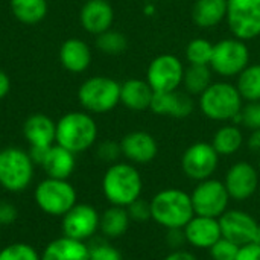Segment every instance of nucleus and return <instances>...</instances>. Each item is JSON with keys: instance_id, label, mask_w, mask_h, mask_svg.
I'll list each match as a JSON object with an SVG mask.
<instances>
[{"instance_id": "1", "label": "nucleus", "mask_w": 260, "mask_h": 260, "mask_svg": "<svg viewBox=\"0 0 260 260\" xmlns=\"http://www.w3.org/2000/svg\"><path fill=\"white\" fill-rule=\"evenodd\" d=\"M142 190L143 180L133 163H113L102 177V192L111 206L128 207L142 197Z\"/></svg>"}, {"instance_id": "2", "label": "nucleus", "mask_w": 260, "mask_h": 260, "mask_svg": "<svg viewBox=\"0 0 260 260\" xmlns=\"http://www.w3.org/2000/svg\"><path fill=\"white\" fill-rule=\"evenodd\" d=\"M151 203V219L166 230L184 229L195 216L190 193L178 187H168L154 195Z\"/></svg>"}, {"instance_id": "3", "label": "nucleus", "mask_w": 260, "mask_h": 260, "mask_svg": "<svg viewBox=\"0 0 260 260\" xmlns=\"http://www.w3.org/2000/svg\"><path fill=\"white\" fill-rule=\"evenodd\" d=\"M98 140V123L87 111H70L56 122V145L73 154L90 149Z\"/></svg>"}, {"instance_id": "4", "label": "nucleus", "mask_w": 260, "mask_h": 260, "mask_svg": "<svg viewBox=\"0 0 260 260\" xmlns=\"http://www.w3.org/2000/svg\"><path fill=\"white\" fill-rule=\"evenodd\" d=\"M244 105L236 85L230 82H213L203 94H200L201 113L215 122L236 120Z\"/></svg>"}, {"instance_id": "5", "label": "nucleus", "mask_w": 260, "mask_h": 260, "mask_svg": "<svg viewBox=\"0 0 260 260\" xmlns=\"http://www.w3.org/2000/svg\"><path fill=\"white\" fill-rule=\"evenodd\" d=\"M81 107L90 114H105L120 104V82L108 76H91L78 90Z\"/></svg>"}, {"instance_id": "6", "label": "nucleus", "mask_w": 260, "mask_h": 260, "mask_svg": "<svg viewBox=\"0 0 260 260\" xmlns=\"http://www.w3.org/2000/svg\"><path fill=\"white\" fill-rule=\"evenodd\" d=\"M34 169L35 163L27 151L17 146L0 151V186L5 190L11 193L26 190L34 180Z\"/></svg>"}, {"instance_id": "7", "label": "nucleus", "mask_w": 260, "mask_h": 260, "mask_svg": "<svg viewBox=\"0 0 260 260\" xmlns=\"http://www.w3.org/2000/svg\"><path fill=\"white\" fill-rule=\"evenodd\" d=\"M34 200L38 209L46 215L62 218L78 204V193L69 180L47 177L37 184L34 190Z\"/></svg>"}, {"instance_id": "8", "label": "nucleus", "mask_w": 260, "mask_h": 260, "mask_svg": "<svg viewBox=\"0 0 260 260\" xmlns=\"http://www.w3.org/2000/svg\"><path fill=\"white\" fill-rule=\"evenodd\" d=\"M250 64V50L244 40L236 37L224 38L213 46L210 67L222 78L238 76Z\"/></svg>"}, {"instance_id": "9", "label": "nucleus", "mask_w": 260, "mask_h": 260, "mask_svg": "<svg viewBox=\"0 0 260 260\" xmlns=\"http://www.w3.org/2000/svg\"><path fill=\"white\" fill-rule=\"evenodd\" d=\"M192 206L195 215L209 216V218H219L229 210L230 195L224 181L207 178L198 181L195 189L190 193Z\"/></svg>"}, {"instance_id": "10", "label": "nucleus", "mask_w": 260, "mask_h": 260, "mask_svg": "<svg viewBox=\"0 0 260 260\" xmlns=\"http://www.w3.org/2000/svg\"><path fill=\"white\" fill-rule=\"evenodd\" d=\"M225 21L233 37L250 41L260 37V0H227Z\"/></svg>"}, {"instance_id": "11", "label": "nucleus", "mask_w": 260, "mask_h": 260, "mask_svg": "<svg viewBox=\"0 0 260 260\" xmlns=\"http://www.w3.org/2000/svg\"><path fill=\"white\" fill-rule=\"evenodd\" d=\"M183 61L172 53H161L155 56L146 70V81L155 93L174 91L183 85L184 76Z\"/></svg>"}, {"instance_id": "12", "label": "nucleus", "mask_w": 260, "mask_h": 260, "mask_svg": "<svg viewBox=\"0 0 260 260\" xmlns=\"http://www.w3.org/2000/svg\"><path fill=\"white\" fill-rule=\"evenodd\" d=\"M219 165V154L209 142L190 145L181 155V169L193 181L212 178Z\"/></svg>"}, {"instance_id": "13", "label": "nucleus", "mask_w": 260, "mask_h": 260, "mask_svg": "<svg viewBox=\"0 0 260 260\" xmlns=\"http://www.w3.org/2000/svg\"><path fill=\"white\" fill-rule=\"evenodd\" d=\"M101 215L90 204H76L62 216V235L66 238L85 242L99 230Z\"/></svg>"}, {"instance_id": "14", "label": "nucleus", "mask_w": 260, "mask_h": 260, "mask_svg": "<svg viewBox=\"0 0 260 260\" xmlns=\"http://www.w3.org/2000/svg\"><path fill=\"white\" fill-rule=\"evenodd\" d=\"M218 219H219L222 238L230 239L239 247L257 242L260 224L250 213L239 209H233V210H227Z\"/></svg>"}, {"instance_id": "15", "label": "nucleus", "mask_w": 260, "mask_h": 260, "mask_svg": "<svg viewBox=\"0 0 260 260\" xmlns=\"http://www.w3.org/2000/svg\"><path fill=\"white\" fill-rule=\"evenodd\" d=\"M259 171L248 161H238L225 174L224 184L232 200H250L259 189Z\"/></svg>"}, {"instance_id": "16", "label": "nucleus", "mask_w": 260, "mask_h": 260, "mask_svg": "<svg viewBox=\"0 0 260 260\" xmlns=\"http://www.w3.org/2000/svg\"><path fill=\"white\" fill-rule=\"evenodd\" d=\"M122 155L133 165H148L158 154L155 137L146 131H131L120 140Z\"/></svg>"}, {"instance_id": "17", "label": "nucleus", "mask_w": 260, "mask_h": 260, "mask_svg": "<svg viewBox=\"0 0 260 260\" xmlns=\"http://www.w3.org/2000/svg\"><path fill=\"white\" fill-rule=\"evenodd\" d=\"M149 110L158 116L184 119L193 113L195 104L187 91H180V90L165 91V93L154 91V98Z\"/></svg>"}, {"instance_id": "18", "label": "nucleus", "mask_w": 260, "mask_h": 260, "mask_svg": "<svg viewBox=\"0 0 260 260\" xmlns=\"http://www.w3.org/2000/svg\"><path fill=\"white\" fill-rule=\"evenodd\" d=\"M183 230H184L186 242L201 250H209L213 244H216L222 238L218 218L195 215Z\"/></svg>"}, {"instance_id": "19", "label": "nucleus", "mask_w": 260, "mask_h": 260, "mask_svg": "<svg viewBox=\"0 0 260 260\" xmlns=\"http://www.w3.org/2000/svg\"><path fill=\"white\" fill-rule=\"evenodd\" d=\"M79 21L84 30L91 35H99L111 29L114 9L108 0H87L79 11Z\"/></svg>"}, {"instance_id": "20", "label": "nucleus", "mask_w": 260, "mask_h": 260, "mask_svg": "<svg viewBox=\"0 0 260 260\" xmlns=\"http://www.w3.org/2000/svg\"><path fill=\"white\" fill-rule=\"evenodd\" d=\"M23 136L30 148L47 149L56 142V122L46 114H32L23 123Z\"/></svg>"}, {"instance_id": "21", "label": "nucleus", "mask_w": 260, "mask_h": 260, "mask_svg": "<svg viewBox=\"0 0 260 260\" xmlns=\"http://www.w3.org/2000/svg\"><path fill=\"white\" fill-rule=\"evenodd\" d=\"M59 62L70 73H82L91 64V49L79 38H69L59 47Z\"/></svg>"}, {"instance_id": "22", "label": "nucleus", "mask_w": 260, "mask_h": 260, "mask_svg": "<svg viewBox=\"0 0 260 260\" xmlns=\"http://www.w3.org/2000/svg\"><path fill=\"white\" fill-rule=\"evenodd\" d=\"M75 155L76 154L55 143L46 151L40 166L50 178L69 180V177L75 172V168H76Z\"/></svg>"}, {"instance_id": "23", "label": "nucleus", "mask_w": 260, "mask_h": 260, "mask_svg": "<svg viewBox=\"0 0 260 260\" xmlns=\"http://www.w3.org/2000/svg\"><path fill=\"white\" fill-rule=\"evenodd\" d=\"M154 90L146 79L131 78L120 84V104L131 111H146L151 107Z\"/></svg>"}, {"instance_id": "24", "label": "nucleus", "mask_w": 260, "mask_h": 260, "mask_svg": "<svg viewBox=\"0 0 260 260\" xmlns=\"http://www.w3.org/2000/svg\"><path fill=\"white\" fill-rule=\"evenodd\" d=\"M41 260H90V248L85 242L62 236L47 244Z\"/></svg>"}, {"instance_id": "25", "label": "nucleus", "mask_w": 260, "mask_h": 260, "mask_svg": "<svg viewBox=\"0 0 260 260\" xmlns=\"http://www.w3.org/2000/svg\"><path fill=\"white\" fill-rule=\"evenodd\" d=\"M227 17V0H197L192 8L193 23L201 29H212Z\"/></svg>"}, {"instance_id": "26", "label": "nucleus", "mask_w": 260, "mask_h": 260, "mask_svg": "<svg viewBox=\"0 0 260 260\" xmlns=\"http://www.w3.org/2000/svg\"><path fill=\"white\" fill-rule=\"evenodd\" d=\"M131 224V218L128 215L126 207L111 206L101 215L99 230L108 239H117L123 236Z\"/></svg>"}, {"instance_id": "27", "label": "nucleus", "mask_w": 260, "mask_h": 260, "mask_svg": "<svg viewBox=\"0 0 260 260\" xmlns=\"http://www.w3.org/2000/svg\"><path fill=\"white\" fill-rule=\"evenodd\" d=\"M14 17L23 24H38L49 11L47 0H11L9 3Z\"/></svg>"}, {"instance_id": "28", "label": "nucleus", "mask_w": 260, "mask_h": 260, "mask_svg": "<svg viewBox=\"0 0 260 260\" xmlns=\"http://www.w3.org/2000/svg\"><path fill=\"white\" fill-rule=\"evenodd\" d=\"M212 145L219 154V157L221 155L229 157L241 149V146L244 145V134L236 123H229L221 126L215 133L212 139Z\"/></svg>"}, {"instance_id": "29", "label": "nucleus", "mask_w": 260, "mask_h": 260, "mask_svg": "<svg viewBox=\"0 0 260 260\" xmlns=\"http://www.w3.org/2000/svg\"><path fill=\"white\" fill-rule=\"evenodd\" d=\"M213 84V70L210 66L189 64L184 70L183 87L189 94H203Z\"/></svg>"}, {"instance_id": "30", "label": "nucleus", "mask_w": 260, "mask_h": 260, "mask_svg": "<svg viewBox=\"0 0 260 260\" xmlns=\"http://www.w3.org/2000/svg\"><path fill=\"white\" fill-rule=\"evenodd\" d=\"M236 88L245 102L260 101V64H248L238 75Z\"/></svg>"}, {"instance_id": "31", "label": "nucleus", "mask_w": 260, "mask_h": 260, "mask_svg": "<svg viewBox=\"0 0 260 260\" xmlns=\"http://www.w3.org/2000/svg\"><path fill=\"white\" fill-rule=\"evenodd\" d=\"M96 47L105 55H120L128 47V40L125 34L108 29L99 35H96Z\"/></svg>"}, {"instance_id": "32", "label": "nucleus", "mask_w": 260, "mask_h": 260, "mask_svg": "<svg viewBox=\"0 0 260 260\" xmlns=\"http://www.w3.org/2000/svg\"><path fill=\"white\" fill-rule=\"evenodd\" d=\"M213 43L206 38H193L186 46V59L195 66H210L213 55Z\"/></svg>"}, {"instance_id": "33", "label": "nucleus", "mask_w": 260, "mask_h": 260, "mask_svg": "<svg viewBox=\"0 0 260 260\" xmlns=\"http://www.w3.org/2000/svg\"><path fill=\"white\" fill-rule=\"evenodd\" d=\"M0 260H41V254L29 244L15 242L0 250Z\"/></svg>"}, {"instance_id": "34", "label": "nucleus", "mask_w": 260, "mask_h": 260, "mask_svg": "<svg viewBox=\"0 0 260 260\" xmlns=\"http://www.w3.org/2000/svg\"><path fill=\"white\" fill-rule=\"evenodd\" d=\"M239 122L242 123L245 128H248L250 131L259 129L260 128V101L254 102H247L245 105H242V110L238 116V119L235 120V123Z\"/></svg>"}, {"instance_id": "35", "label": "nucleus", "mask_w": 260, "mask_h": 260, "mask_svg": "<svg viewBox=\"0 0 260 260\" xmlns=\"http://www.w3.org/2000/svg\"><path fill=\"white\" fill-rule=\"evenodd\" d=\"M239 245L232 242L227 238H221L216 244H213L209 251L212 260H236L239 253Z\"/></svg>"}, {"instance_id": "36", "label": "nucleus", "mask_w": 260, "mask_h": 260, "mask_svg": "<svg viewBox=\"0 0 260 260\" xmlns=\"http://www.w3.org/2000/svg\"><path fill=\"white\" fill-rule=\"evenodd\" d=\"M88 248H90V260H123L122 253L110 242L99 241L90 245Z\"/></svg>"}, {"instance_id": "37", "label": "nucleus", "mask_w": 260, "mask_h": 260, "mask_svg": "<svg viewBox=\"0 0 260 260\" xmlns=\"http://www.w3.org/2000/svg\"><path fill=\"white\" fill-rule=\"evenodd\" d=\"M98 157L105 161V163H117L120 155H122V149H120V142H114V140H105L102 143H99L98 151H96Z\"/></svg>"}, {"instance_id": "38", "label": "nucleus", "mask_w": 260, "mask_h": 260, "mask_svg": "<svg viewBox=\"0 0 260 260\" xmlns=\"http://www.w3.org/2000/svg\"><path fill=\"white\" fill-rule=\"evenodd\" d=\"M128 215L131 218V221L136 222H146L148 219H151V203L143 200L142 197L139 200H136L134 203H131L128 207Z\"/></svg>"}, {"instance_id": "39", "label": "nucleus", "mask_w": 260, "mask_h": 260, "mask_svg": "<svg viewBox=\"0 0 260 260\" xmlns=\"http://www.w3.org/2000/svg\"><path fill=\"white\" fill-rule=\"evenodd\" d=\"M17 216H18V212H17L15 206L5 200H0V227L14 224Z\"/></svg>"}, {"instance_id": "40", "label": "nucleus", "mask_w": 260, "mask_h": 260, "mask_svg": "<svg viewBox=\"0 0 260 260\" xmlns=\"http://www.w3.org/2000/svg\"><path fill=\"white\" fill-rule=\"evenodd\" d=\"M236 260H260V244L253 242L239 248Z\"/></svg>"}, {"instance_id": "41", "label": "nucleus", "mask_w": 260, "mask_h": 260, "mask_svg": "<svg viewBox=\"0 0 260 260\" xmlns=\"http://www.w3.org/2000/svg\"><path fill=\"white\" fill-rule=\"evenodd\" d=\"M168 244L172 250H180L186 244V236L183 229H172L168 230Z\"/></svg>"}, {"instance_id": "42", "label": "nucleus", "mask_w": 260, "mask_h": 260, "mask_svg": "<svg viewBox=\"0 0 260 260\" xmlns=\"http://www.w3.org/2000/svg\"><path fill=\"white\" fill-rule=\"evenodd\" d=\"M165 260H198L195 257V254L193 253H190V251H187V250H172Z\"/></svg>"}, {"instance_id": "43", "label": "nucleus", "mask_w": 260, "mask_h": 260, "mask_svg": "<svg viewBox=\"0 0 260 260\" xmlns=\"http://www.w3.org/2000/svg\"><path fill=\"white\" fill-rule=\"evenodd\" d=\"M9 91H11V79H9L8 73L0 70V101L3 98H6Z\"/></svg>"}, {"instance_id": "44", "label": "nucleus", "mask_w": 260, "mask_h": 260, "mask_svg": "<svg viewBox=\"0 0 260 260\" xmlns=\"http://www.w3.org/2000/svg\"><path fill=\"white\" fill-rule=\"evenodd\" d=\"M248 148L253 152H259L260 154V128L251 131V134L248 137Z\"/></svg>"}, {"instance_id": "45", "label": "nucleus", "mask_w": 260, "mask_h": 260, "mask_svg": "<svg viewBox=\"0 0 260 260\" xmlns=\"http://www.w3.org/2000/svg\"><path fill=\"white\" fill-rule=\"evenodd\" d=\"M257 242L260 244V225H259V235H257Z\"/></svg>"}, {"instance_id": "46", "label": "nucleus", "mask_w": 260, "mask_h": 260, "mask_svg": "<svg viewBox=\"0 0 260 260\" xmlns=\"http://www.w3.org/2000/svg\"><path fill=\"white\" fill-rule=\"evenodd\" d=\"M257 171H259V174H260V158H259V161H257Z\"/></svg>"}]
</instances>
